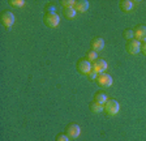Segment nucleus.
<instances>
[{"instance_id":"obj_1","label":"nucleus","mask_w":146,"mask_h":141,"mask_svg":"<svg viewBox=\"0 0 146 141\" xmlns=\"http://www.w3.org/2000/svg\"><path fill=\"white\" fill-rule=\"evenodd\" d=\"M104 111L110 116H115L120 111V104H119V102L116 99H108L104 103Z\"/></svg>"},{"instance_id":"obj_2","label":"nucleus","mask_w":146,"mask_h":141,"mask_svg":"<svg viewBox=\"0 0 146 141\" xmlns=\"http://www.w3.org/2000/svg\"><path fill=\"white\" fill-rule=\"evenodd\" d=\"M43 21H44L46 26L48 28H56L60 22V17L56 13H44L43 16Z\"/></svg>"},{"instance_id":"obj_3","label":"nucleus","mask_w":146,"mask_h":141,"mask_svg":"<svg viewBox=\"0 0 146 141\" xmlns=\"http://www.w3.org/2000/svg\"><path fill=\"white\" fill-rule=\"evenodd\" d=\"M0 21H1L3 26L9 29L15 24V15L11 11H4V12H1V16H0Z\"/></svg>"},{"instance_id":"obj_4","label":"nucleus","mask_w":146,"mask_h":141,"mask_svg":"<svg viewBox=\"0 0 146 141\" xmlns=\"http://www.w3.org/2000/svg\"><path fill=\"white\" fill-rule=\"evenodd\" d=\"M76 68L81 74H88L89 72H91V63L86 58H81L77 61Z\"/></svg>"},{"instance_id":"obj_5","label":"nucleus","mask_w":146,"mask_h":141,"mask_svg":"<svg viewBox=\"0 0 146 141\" xmlns=\"http://www.w3.org/2000/svg\"><path fill=\"white\" fill-rule=\"evenodd\" d=\"M108 67L107 61L103 60V59H97L94 63H91V70L95 72L97 74H100V73H104Z\"/></svg>"},{"instance_id":"obj_6","label":"nucleus","mask_w":146,"mask_h":141,"mask_svg":"<svg viewBox=\"0 0 146 141\" xmlns=\"http://www.w3.org/2000/svg\"><path fill=\"white\" fill-rule=\"evenodd\" d=\"M97 84L100 88H110V86L112 85V77H111V74L106 73V72L100 73L97 77Z\"/></svg>"},{"instance_id":"obj_7","label":"nucleus","mask_w":146,"mask_h":141,"mask_svg":"<svg viewBox=\"0 0 146 141\" xmlns=\"http://www.w3.org/2000/svg\"><path fill=\"white\" fill-rule=\"evenodd\" d=\"M125 49H127V51L129 52V54L136 55V54H138V52L141 51V42L140 41H137V39L128 41L127 45H125Z\"/></svg>"},{"instance_id":"obj_8","label":"nucleus","mask_w":146,"mask_h":141,"mask_svg":"<svg viewBox=\"0 0 146 141\" xmlns=\"http://www.w3.org/2000/svg\"><path fill=\"white\" fill-rule=\"evenodd\" d=\"M65 133L68 135L69 138H77L80 136V133H81V128H80V126L76 124V123H70V124L67 126V128H65Z\"/></svg>"},{"instance_id":"obj_9","label":"nucleus","mask_w":146,"mask_h":141,"mask_svg":"<svg viewBox=\"0 0 146 141\" xmlns=\"http://www.w3.org/2000/svg\"><path fill=\"white\" fill-rule=\"evenodd\" d=\"M134 37H136L137 41H140V42H146V26L143 25H140V26H137L134 29Z\"/></svg>"},{"instance_id":"obj_10","label":"nucleus","mask_w":146,"mask_h":141,"mask_svg":"<svg viewBox=\"0 0 146 141\" xmlns=\"http://www.w3.org/2000/svg\"><path fill=\"white\" fill-rule=\"evenodd\" d=\"M104 47V39L100 37H95L91 41V50L93 51H102Z\"/></svg>"},{"instance_id":"obj_11","label":"nucleus","mask_w":146,"mask_h":141,"mask_svg":"<svg viewBox=\"0 0 146 141\" xmlns=\"http://www.w3.org/2000/svg\"><path fill=\"white\" fill-rule=\"evenodd\" d=\"M89 1L88 0H78V1H76V4H74V9L77 11L78 13H85L86 11L89 9Z\"/></svg>"},{"instance_id":"obj_12","label":"nucleus","mask_w":146,"mask_h":141,"mask_svg":"<svg viewBox=\"0 0 146 141\" xmlns=\"http://www.w3.org/2000/svg\"><path fill=\"white\" fill-rule=\"evenodd\" d=\"M119 5H120V9L123 12H131L133 9V1H131V0H120Z\"/></svg>"},{"instance_id":"obj_13","label":"nucleus","mask_w":146,"mask_h":141,"mask_svg":"<svg viewBox=\"0 0 146 141\" xmlns=\"http://www.w3.org/2000/svg\"><path fill=\"white\" fill-rule=\"evenodd\" d=\"M63 15L65 19L73 20L77 16V11L74 9V7H69V8H63Z\"/></svg>"},{"instance_id":"obj_14","label":"nucleus","mask_w":146,"mask_h":141,"mask_svg":"<svg viewBox=\"0 0 146 141\" xmlns=\"http://www.w3.org/2000/svg\"><path fill=\"white\" fill-rule=\"evenodd\" d=\"M89 108H90V111L93 114H99L102 112V111H104V106L100 103H97L95 101H93L90 104H89Z\"/></svg>"},{"instance_id":"obj_15","label":"nucleus","mask_w":146,"mask_h":141,"mask_svg":"<svg viewBox=\"0 0 146 141\" xmlns=\"http://www.w3.org/2000/svg\"><path fill=\"white\" fill-rule=\"evenodd\" d=\"M94 101L97 102V103H100V104H103V106H104V103L108 101V98H107L106 93H103V92H97V93L94 94Z\"/></svg>"},{"instance_id":"obj_16","label":"nucleus","mask_w":146,"mask_h":141,"mask_svg":"<svg viewBox=\"0 0 146 141\" xmlns=\"http://www.w3.org/2000/svg\"><path fill=\"white\" fill-rule=\"evenodd\" d=\"M86 59H88L90 63H94V61L98 59V52L97 51H93V50L88 51V52H86Z\"/></svg>"},{"instance_id":"obj_17","label":"nucleus","mask_w":146,"mask_h":141,"mask_svg":"<svg viewBox=\"0 0 146 141\" xmlns=\"http://www.w3.org/2000/svg\"><path fill=\"white\" fill-rule=\"evenodd\" d=\"M123 37H124L125 39H128V41L133 39V37H134V30H132V29H125V30L123 31Z\"/></svg>"},{"instance_id":"obj_18","label":"nucleus","mask_w":146,"mask_h":141,"mask_svg":"<svg viewBox=\"0 0 146 141\" xmlns=\"http://www.w3.org/2000/svg\"><path fill=\"white\" fill-rule=\"evenodd\" d=\"M9 4L15 8H21L25 5V1L24 0H9Z\"/></svg>"},{"instance_id":"obj_19","label":"nucleus","mask_w":146,"mask_h":141,"mask_svg":"<svg viewBox=\"0 0 146 141\" xmlns=\"http://www.w3.org/2000/svg\"><path fill=\"white\" fill-rule=\"evenodd\" d=\"M70 138L68 137L67 133H64V132H61V133H58L56 135V137H55V141H69Z\"/></svg>"},{"instance_id":"obj_20","label":"nucleus","mask_w":146,"mask_h":141,"mask_svg":"<svg viewBox=\"0 0 146 141\" xmlns=\"http://www.w3.org/2000/svg\"><path fill=\"white\" fill-rule=\"evenodd\" d=\"M60 4L63 5V8H69V7H73L76 4V1H73V0H61Z\"/></svg>"},{"instance_id":"obj_21","label":"nucleus","mask_w":146,"mask_h":141,"mask_svg":"<svg viewBox=\"0 0 146 141\" xmlns=\"http://www.w3.org/2000/svg\"><path fill=\"white\" fill-rule=\"evenodd\" d=\"M44 13H56V7L54 4H47L44 7Z\"/></svg>"},{"instance_id":"obj_22","label":"nucleus","mask_w":146,"mask_h":141,"mask_svg":"<svg viewBox=\"0 0 146 141\" xmlns=\"http://www.w3.org/2000/svg\"><path fill=\"white\" fill-rule=\"evenodd\" d=\"M86 76H88V78H89V80H90V81H97V77H98V74L97 73H95V72H93V70H91V72H89V73L88 74H86Z\"/></svg>"},{"instance_id":"obj_23","label":"nucleus","mask_w":146,"mask_h":141,"mask_svg":"<svg viewBox=\"0 0 146 141\" xmlns=\"http://www.w3.org/2000/svg\"><path fill=\"white\" fill-rule=\"evenodd\" d=\"M141 52H142L143 55H145V56H146V42L141 43Z\"/></svg>"}]
</instances>
